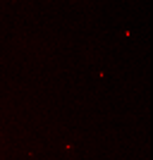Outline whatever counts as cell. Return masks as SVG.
Wrapping results in <instances>:
<instances>
[]
</instances>
